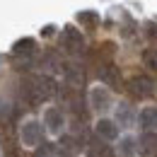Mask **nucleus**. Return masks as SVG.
Segmentation results:
<instances>
[{
    "label": "nucleus",
    "instance_id": "nucleus-1",
    "mask_svg": "<svg viewBox=\"0 0 157 157\" xmlns=\"http://www.w3.org/2000/svg\"><path fill=\"white\" fill-rule=\"evenodd\" d=\"M20 138L24 145H29V147H36L41 145V140H44V128H41L39 121H34V118H29V121H24L20 128Z\"/></svg>",
    "mask_w": 157,
    "mask_h": 157
},
{
    "label": "nucleus",
    "instance_id": "nucleus-2",
    "mask_svg": "<svg viewBox=\"0 0 157 157\" xmlns=\"http://www.w3.org/2000/svg\"><path fill=\"white\" fill-rule=\"evenodd\" d=\"M128 92L138 99H145V97H152V92H155V82L150 78H145V75H136V78H131L128 82Z\"/></svg>",
    "mask_w": 157,
    "mask_h": 157
},
{
    "label": "nucleus",
    "instance_id": "nucleus-3",
    "mask_svg": "<svg viewBox=\"0 0 157 157\" xmlns=\"http://www.w3.org/2000/svg\"><path fill=\"white\" fill-rule=\"evenodd\" d=\"M44 126H46L51 133H60V131H63L65 116H63V111H60L58 106H48V109L44 111Z\"/></svg>",
    "mask_w": 157,
    "mask_h": 157
},
{
    "label": "nucleus",
    "instance_id": "nucleus-4",
    "mask_svg": "<svg viewBox=\"0 0 157 157\" xmlns=\"http://www.w3.org/2000/svg\"><path fill=\"white\" fill-rule=\"evenodd\" d=\"M63 46L70 53H80L85 48V39H82V34L75 27H65V32H63Z\"/></svg>",
    "mask_w": 157,
    "mask_h": 157
},
{
    "label": "nucleus",
    "instance_id": "nucleus-5",
    "mask_svg": "<svg viewBox=\"0 0 157 157\" xmlns=\"http://www.w3.org/2000/svg\"><path fill=\"white\" fill-rule=\"evenodd\" d=\"M99 78L101 82H106V87H118L121 85V70H118L116 65H101V70H99Z\"/></svg>",
    "mask_w": 157,
    "mask_h": 157
},
{
    "label": "nucleus",
    "instance_id": "nucleus-6",
    "mask_svg": "<svg viewBox=\"0 0 157 157\" xmlns=\"http://www.w3.org/2000/svg\"><path fill=\"white\" fill-rule=\"evenodd\" d=\"M138 123H140V128L143 131H152L157 126V106H145L140 114H138Z\"/></svg>",
    "mask_w": 157,
    "mask_h": 157
},
{
    "label": "nucleus",
    "instance_id": "nucleus-7",
    "mask_svg": "<svg viewBox=\"0 0 157 157\" xmlns=\"http://www.w3.org/2000/svg\"><path fill=\"white\" fill-rule=\"evenodd\" d=\"M94 131H97L99 138H104V140H114L118 136V128L114 121H109V118H99L97 126H94Z\"/></svg>",
    "mask_w": 157,
    "mask_h": 157
},
{
    "label": "nucleus",
    "instance_id": "nucleus-8",
    "mask_svg": "<svg viewBox=\"0 0 157 157\" xmlns=\"http://www.w3.org/2000/svg\"><path fill=\"white\" fill-rule=\"evenodd\" d=\"M32 82L36 85V90L41 92V97H51V94H56V80L48 78V75H36V78H32Z\"/></svg>",
    "mask_w": 157,
    "mask_h": 157
},
{
    "label": "nucleus",
    "instance_id": "nucleus-9",
    "mask_svg": "<svg viewBox=\"0 0 157 157\" xmlns=\"http://www.w3.org/2000/svg\"><path fill=\"white\" fill-rule=\"evenodd\" d=\"M90 101H92L94 109H106V106L111 104V97H109V92H106L104 87H94V90L90 92Z\"/></svg>",
    "mask_w": 157,
    "mask_h": 157
},
{
    "label": "nucleus",
    "instance_id": "nucleus-10",
    "mask_svg": "<svg viewBox=\"0 0 157 157\" xmlns=\"http://www.w3.org/2000/svg\"><path fill=\"white\" fill-rule=\"evenodd\" d=\"M34 48H36V41L34 39H20L15 41V46H12V51H15V56H29V53H34Z\"/></svg>",
    "mask_w": 157,
    "mask_h": 157
},
{
    "label": "nucleus",
    "instance_id": "nucleus-11",
    "mask_svg": "<svg viewBox=\"0 0 157 157\" xmlns=\"http://www.w3.org/2000/svg\"><path fill=\"white\" fill-rule=\"evenodd\" d=\"M140 152L143 155L157 152V136L155 133H143V138H140Z\"/></svg>",
    "mask_w": 157,
    "mask_h": 157
},
{
    "label": "nucleus",
    "instance_id": "nucleus-12",
    "mask_svg": "<svg viewBox=\"0 0 157 157\" xmlns=\"http://www.w3.org/2000/svg\"><path fill=\"white\" fill-rule=\"evenodd\" d=\"M78 22H80V24H85L87 29H94V27L99 24V17H97V12L87 10V12H80V15H78Z\"/></svg>",
    "mask_w": 157,
    "mask_h": 157
},
{
    "label": "nucleus",
    "instance_id": "nucleus-13",
    "mask_svg": "<svg viewBox=\"0 0 157 157\" xmlns=\"http://www.w3.org/2000/svg\"><path fill=\"white\" fill-rule=\"evenodd\" d=\"M87 157H114V150L109 145H92L87 150Z\"/></svg>",
    "mask_w": 157,
    "mask_h": 157
},
{
    "label": "nucleus",
    "instance_id": "nucleus-14",
    "mask_svg": "<svg viewBox=\"0 0 157 157\" xmlns=\"http://www.w3.org/2000/svg\"><path fill=\"white\" fill-rule=\"evenodd\" d=\"M143 63H145L147 68L157 70V48H147V51L143 53Z\"/></svg>",
    "mask_w": 157,
    "mask_h": 157
},
{
    "label": "nucleus",
    "instance_id": "nucleus-15",
    "mask_svg": "<svg viewBox=\"0 0 157 157\" xmlns=\"http://www.w3.org/2000/svg\"><path fill=\"white\" fill-rule=\"evenodd\" d=\"M145 32H147V36H150V39H157V24L147 22V24H145Z\"/></svg>",
    "mask_w": 157,
    "mask_h": 157
},
{
    "label": "nucleus",
    "instance_id": "nucleus-16",
    "mask_svg": "<svg viewBox=\"0 0 157 157\" xmlns=\"http://www.w3.org/2000/svg\"><path fill=\"white\" fill-rule=\"evenodd\" d=\"M121 150H123V152H133V140H131V138H126V140L121 143Z\"/></svg>",
    "mask_w": 157,
    "mask_h": 157
},
{
    "label": "nucleus",
    "instance_id": "nucleus-17",
    "mask_svg": "<svg viewBox=\"0 0 157 157\" xmlns=\"http://www.w3.org/2000/svg\"><path fill=\"white\" fill-rule=\"evenodd\" d=\"M118 118H121V121H131V111H128V109H121V111H118Z\"/></svg>",
    "mask_w": 157,
    "mask_h": 157
}]
</instances>
